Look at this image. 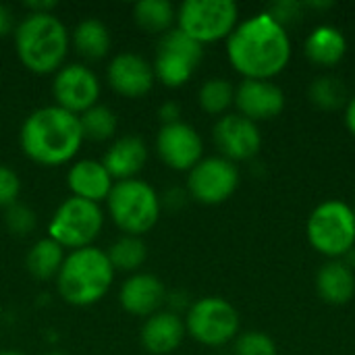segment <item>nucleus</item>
<instances>
[{"instance_id":"obj_1","label":"nucleus","mask_w":355,"mask_h":355,"mask_svg":"<svg viewBox=\"0 0 355 355\" xmlns=\"http://www.w3.org/2000/svg\"><path fill=\"white\" fill-rule=\"evenodd\" d=\"M291 37L266 10L237 23L227 37V56L231 67L243 79L272 81L291 60Z\"/></svg>"},{"instance_id":"obj_2","label":"nucleus","mask_w":355,"mask_h":355,"mask_svg":"<svg viewBox=\"0 0 355 355\" xmlns=\"http://www.w3.org/2000/svg\"><path fill=\"white\" fill-rule=\"evenodd\" d=\"M83 144L79 116L60 106L33 110L21 127V148L25 156L42 166L69 162Z\"/></svg>"},{"instance_id":"obj_3","label":"nucleus","mask_w":355,"mask_h":355,"mask_svg":"<svg viewBox=\"0 0 355 355\" xmlns=\"http://www.w3.org/2000/svg\"><path fill=\"white\" fill-rule=\"evenodd\" d=\"M69 31L52 12H29L15 27L19 60L37 75L56 73L69 52Z\"/></svg>"},{"instance_id":"obj_4","label":"nucleus","mask_w":355,"mask_h":355,"mask_svg":"<svg viewBox=\"0 0 355 355\" xmlns=\"http://www.w3.org/2000/svg\"><path fill=\"white\" fill-rule=\"evenodd\" d=\"M112 279L114 268L106 252L89 245L67 254L56 277V287L67 304L85 308L98 304L108 293Z\"/></svg>"},{"instance_id":"obj_5","label":"nucleus","mask_w":355,"mask_h":355,"mask_svg":"<svg viewBox=\"0 0 355 355\" xmlns=\"http://www.w3.org/2000/svg\"><path fill=\"white\" fill-rule=\"evenodd\" d=\"M106 204L112 223L125 235L141 237L160 218V198L156 189L141 179L116 181Z\"/></svg>"},{"instance_id":"obj_6","label":"nucleus","mask_w":355,"mask_h":355,"mask_svg":"<svg viewBox=\"0 0 355 355\" xmlns=\"http://www.w3.org/2000/svg\"><path fill=\"white\" fill-rule=\"evenodd\" d=\"M306 235L318 254L331 260L345 258L355 250L354 208L343 200L320 202L308 216Z\"/></svg>"},{"instance_id":"obj_7","label":"nucleus","mask_w":355,"mask_h":355,"mask_svg":"<svg viewBox=\"0 0 355 355\" xmlns=\"http://www.w3.org/2000/svg\"><path fill=\"white\" fill-rule=\"evenodd\" d=\"M239 312L225 297L208 295L187 308L185 331L193 341L206 347H223L235 341L239 335Z\"/></svg>"},{"instance_id":"obj_8","label":"nucleus","mask_w":355,"mask_h":355,"mask_svg":"<svg viewBox=\"0 0 355 355\" xmlns=\"http://www.w3.org/2000/svg\"><path fill=\"white\" fill-rule=\"evenodd\" d=\"M239 23L233 0H185L177 8V27L198 44L227 40Z\"/></svg>"},{"instance_id":"obj_9","label":"nucleus","mask_w":355,"mask_h":355,"mask_svg":"<svg viewBox=\"0 0 355 355\" xmlns=\"http://www.w3.org/2000/svg\"><path fill=\"white\" fill-rule=\"evenodd\" d=\"M102 227H104V212L100 204L71 196L52 214L48 225V233H50L48 237L73 252V250L89 248L92 241L100 235Z\"/></svg>"},{"instance_id":"obj_10","label":"nucleus","mask_w":355,"mask_h":355,"mask_svg":"<svg viewBox=\"0 0 355 355\" xmlns=\"http://www.w3.org/2000/svg\"><path fill=\"white\" fill-rule=\"evenodd\" d=\"M204 58V46L183 33L179 27L168 29L160 35L156 58H154V77L166 87H181L187 83L196 67Z\"/></svg>"},{"instance_id":"obj_11","label":"nucleus","mask_w":355,"mask_h":355,"mask_svg":"<svg viewBox=\"0 0 355 355\" xmlns=\"http://www.w3.org/2000/svg\"><path fill=\"white\" fill-rule=\"evenodd\" d=\"M237 187L239 168L223 156L202 158L187 175V193L204 206H218L227 202Z\"/></svg>"},{"instance_id":"obj_12","label":"nucleus","mask_w":355,"mask_h":355,"mask_svg":"<svg viewBox=\"0 0 355 355\" xmlns=\"http://www.w3.org/2000/svg\"><path fill=\"white\" fill-rule=\"evenodd\" d=\"M52 94L56 100V106L73 112L83 114L87 108L96 106L100 100V79L96 73L83 64H62L56 71Z\"/></svg>"},{"instance_id":"obj_13","label":"nucleus","mask_w":355,"mask_h":355,"mask_svg":"<svg viewBox=\"0 0 355 355\" xmlns=\"http://www.w3.org/2000/svg\"><path fill=\"white\" fill-rule=\"evenodd\" d=\"M212 137L220 150V156L231 162L252 160L260 154L262 148V133L258 123L237 112L223 114L212 129Z\"/></svg>"},{"instance_id":"obj_14","label":"nucleus","mask_w":355,"mask_h":355,"mask_svg":"<svg viewBox=\"0 0 355 355\" xmlns=\"http://www.w3.org/2000/svg\"><path fill=\"white\" fill-rule=\"evenodd\" d=\"M156 152L160 160L173 171H191L204 154V141L196 127L177 121L162 125L156 135Z\"/></svg>"},{"instance_id":"obj_15","label":"nucleus","mask_w":355,"mask_h":355,"mask_svg":"<svg viewBox=\"0 0 355 355\" xmlns=\"http://www.w3.org/2000/svg\"><path fill=\"white\" fill-rule=\"evenodd\" d=\"M237 114L262 123L277 119L285 110V94L272 81L262 79H243L235 87V102Z\"/></svg>"},{"instance_id":"obj_16","label":"nucleus","mask_w":355,"mask_h":355,"mask_svg":"<svg viewBox=\"0 0 355 355\" xmlns=\"http://www.w3.org/2000/svg\"><path fill=\"white\" fill-rule=\"evenodd\" d=\"M106 79L110 87L125 98L146 96L156 81L152 64L135 52L116 54L106 69Z\"/></svg>"},{"instance_id":"obj_17","label":"nucleus","mask_w":355,"mask_h":355,"mask_svg":"<svg viewBox=\"0 0 355 355\" xmlns=\"http://www.w3.org/2000/svg\"><path fill=\"white\" fill-rule=\"evenodd\" d=\"M119 300L125 312L150 318L152 314L160 312V306L166 302V289L156 275L135 272L123 283Z\"/></svg>"},{"instance_id":"obj_18","label":"nucleus","mask_w":355,"mask_h":355,"mask_svg":"<svg viewBox=\"0 0 355 355\" xmlns=\"http://www.w3.org/2000/svg\"><path fill=\"white\" fill-rule=\"evenodd\" d=\"M187 331L185 320L173 310H160L146 318L141 327V345L154 355L173 354L183 343Z\"/></svg>"},{"instance_id":"obj_19","label":"nucleus","mask_w":355,"mask_h":355,"mask_svg":"<svg viewBox=\"0 0 355 355\" xmlns=\"http://www.w3.org/2000/svg\"><path fill=\"white\" fill-rule=\"evenodd\" d=\"M67 183L73 198H81L94 204L106 200L114 187V179L104 168V164L100 160H89V158L79 160L69 168Z\"/></svg>"},{"instance_id":"obj_20","label":"nucleus","mask_w":355,"mask_h":355,"mask_svg":"<svg viewBox=\"0 0 355 355\" xmlns=\"http://www.w3.org/2000/svg\"><path fill=\"white\" fill-rule=\"evenodd\" d=\"M148 162V146L137 135H125L119 137L104 154V168L110 173L116 181L135 179V175L146 166Z\"/></svg>"},{"instance_id":"obj_21","label":"nucleus","mask_w":355,"mask_h":355,"mask_svg":"<svg viewBox=\"0 0 355 355\" xmlns=\"http://www.w3.org/2000/svg\"><path fill=\"white\" fill-rule=\"evenodd\" d=\"M316 293L329 306H345L355 295V272L343 260H329L316 272Z\"/></svg>"},{"instance_id":"obj_22","label":"nucleus","mask_w":355,"mask_h":355,"mask_svg":"<svg viewBox=\"0 0 355 355\" xmlns=\"http://www.w3.org/2000/svg\"><path fill=\"white\" fill-rule=\"evenodd\" d=\"M304 54L316 67L329 69V67L339 64L345 58L347 40L339 27L318 25L308 33V37L304 42Z\"/></svg>"},{"instance_id":"obj_23","label":"nucleus","mask_w":355,"mask_h":355,"mask_svg":"<svg viewBox=\"0 0 355 355\" xmlns=\"http://www.w3.org/2000/svg\"><path fill=\"white\" fill-rule=\"evenodd\" d=\"M110 31L100 19H83L73 29V46L87 60H100L110 50Z\"/></svg>"},{"instance_id":"obj_24","label":"nucleus","mask_w":355,"mask_h":355,"mask_svg":"<svg viewBox=\"0 0 355 355\" xmlns=\"http://www.w3.org/2000/svg\"><path fill=\"white\" fill-rule=\"evenodd\" d=\"M64 258H67L64 248L58 245L54 239L46 237V239H40L37 243H33V248L29 250V254L25 258V266L33 279L48 281V279L58 277Z\"/></svg>"},{"instance_id":"obj_25","label":"nucleus","mask_w":355,"mask_h":355,"mask_svg":"<svg viewBox=\"0 0 355 355\" xmlns=\"http://www.w3.org/2000/svg\"><path fill=\"white\" fill-rule=\"evenodd\" d=\"M135 23L148 33H166L177 21V10L168 0H141L133 8Z\"/></svg>"},{"instance_id":"obj_26","label":"nucleus","mask_w":355,"mask_h":355,"mask_svg":"<svg viewBox=\"0 0 355 355\" xmlns=\"http://www.w3.org/2000/svg\"><path fill=\"white\" fill-rule=\"evenodd\" d=\"M308 98L310 102L327 112L339 110L341 106L347 104V87L343 83V79L335 77V75H320L316 77L310 87H308Z\"/></svg>"},{"instance_id":"obj_27","label":"nucleus","mask_w":355,"mask_h":355,"mask_svg":"<svg viewBox=\"0 0 355 355\" xmlns=\"http://www.w3.org/2000/svg\"><path fill=\"white\" fill-rule=\"evenodd\" d=\"M106 256H108L114 272L116 270L133 272V270H139L144 266V262L148 260V248L141 241V237L125 235L108 248Z\"/></svg>"},{"instance_id":"obj_28","label":"nucleus","mask_w":355,"mask_h":355,"mask_svg":"<svg viewBox=\"0 0 355 355\" xmlns=\"http://www.w3.org/2000/svg\"><path fill=\"white\" fill-rule=\"evenodd\" d=\"M79 123H81L83 139H92V141L112 139L119 127L116 112L104 104H96L87 108L83 114H79Z\"/></svg>"},{"instance_id":"obj_29","label":"nucleus","mask_w":355,"mask_h":355,"mask_svg":"<svg viewBox=\"0 0 355 355\" xmlns=\"http://www.w3.org/2000/svg\"><path fill=\"white\" fill-rule=\"evenodd\" d=\"M198 102L208 114H225L235 102V87L225 77L206 79L198 92Z\"/></svg>"},{"instance_id":"obj_30","label":"nucleus","mask_w":355,"mask_h":355,"mask_svg":"<svg viewBox=\"0 0 355 355\" xmlns=\"http://www.w3.org/2000/svg\"><path fill=\"white\" fill-rule=\"evenodd\" d=\"M235 355H279L277 343L270 335L262 331H248L243 335H237L235 345H233Z\"/></svg>"},{"instance_id":"obj_31","label":"nucleus","mask_w":355,"mask_h":355,"mask_svg":"<svg viewBox=\"0 0 355 355\" xmlns=\"http://www.w3.org/2000/svg\"><path fill=\"white\" fill-rule=\"evenodd\" d=\"M4 223H6V227H8L10 233H15V235H27L35 227V212L29 206L17 202V204H12V206L6 208Z\"/></svg>"},{"instance_id":"obj_32","label":"nucleus","mask_w":355,"mask_h":355,"mask_svg":"<svg viewBox=\"0 0 355 355\" xmlns=\"http://www.w3.org/2000/svg\"><path fill=\"white\" fill-rule=\"evenodd\" d=\"M21 193V179L19 175L6 166L0 164V208H8L12 204H17V198Z\"/></svg>"},{"instance_id":"obj_33","label":"nucleus","mask_w":355,"mask_h":355,"mask_svg":"<svg viewBox=\"0 0 355 355\" xmlns=\"http://www.w3.org/2000/svg\"><path fill=\"white\" fill-rule=\"evenodd\" d=\"M304 8H306L304 2H297V0H279V2H272V4L266 8V12H268L277 23H281V25L287 29L289 23H295V21L302 17Z\"/></svg>"},{"instance_id":"obj_34","label":"nucleus","mask_w":355,"mask_h":355,"mask_svg":"<svg viewBox=\"0 0 355 355\" xmlns=\"http://www.w3.org/2000/svg\"><path fill=\"white\" fill-rule=\"evenodd\" d=\"M15 15L6 4H0V37L15 33Z\"/></svg>"},{"instance_id":"obj_35","label":"nucleus","mask_w":355,"mask_h":355,"mask_svg":"<svg viewBox=\"0 0 355 355\" xmlns=\"http://www.w3.org/2000/svg\"><path fill=\"white\" fill-rule=\"evenodd\" d=\"M181 108L175 104V102H166L160 106V119H162V125H171V123H177L181 121Z\"/></svg>"},{"instance_id":"obj_36","label":"nucleus","mask_w":355,"mask_h":355,"mask_svg":"<svg viewBox=\"0 0 355 355\" xmlns=\"http://www.w3.org/2000/svg\"><path fill=\"white\" fill-rule=\"evenodd\" d=\"M345 125H347L349 133L355 137V96L349 98L345 104Z\"/></svg>"},{"instance_id":"obj_37","label":"nucleus","mask_w":355,"mask_h":355,"mask_svg":"<svg viewBox=\"0 0 355 355\" xmlns=\"http://www.w3.org/2000/svg\"><path fill=\"white\" fill-rule=\"evenodd\" d=\"M31 12H50L54 6H56V2H27L25 4Z\"/></svg>"},{"instance_id":"obj_38","label":"nucleus","mask_w":355,"mask_h":355,"mask_svg":"<svg viewBox=\"0 0 355 355\" xmlns=\"http://www.w3.org/2000/svg\"><path fill=\"white\" fill-rule=\"evenodd\" d=\"M0 355H23V354H17V352H0Z\"/></svg>"},{"instance_id":"obj_39","label":"nucleus","mask_w":355,"mask_h":355,"mask_svg":"<svg viewBox=\"0 0 355 355\" xmlns=\"http://www.w3.org/2000/svg\"><path fill=\"white\" fill-rule=\"evenodd\" d=\"M44 355H67V354H60V352H50V354H44Z\"/></svg>"},{"instance_id":"obj_40","label":"nucleus","mask_w":355,"mask_h":355,"mask_svg":"<svg viewBox=\"0 0 355 355\" xmlns=\"http://www.w3.org/2000/svg\"><path fill=\"white\" fill-rule=\"evenodd\" d=\"M354 218H355V208H354Z\"/></svg>"}]
</instances>
